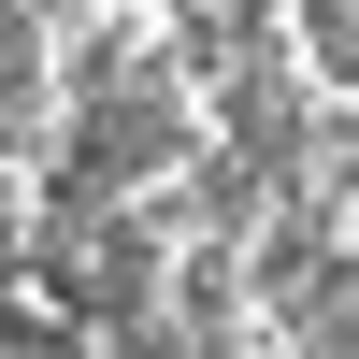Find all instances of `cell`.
<instances>
[{"instance_id":"cell-2","label":"cell","mask_w":359,"mask_h":359,"mask_svg":"<svg viewBox=\"0 0 359 359\" xmlns=\"http://www.w3.org/2000/svg\"><path fill=\"white\" fill-rule=\"evenodd\" d=\"M287 201H316L331 230H359V101L302 115V158H287Z\"/></svg>"},{"instance_id":"cell-1","label":"cell","mask_w":359,"mask_h":359,"mask_svg":"<svg viewBox=\"0 0 359 359\" xmlns=\"http://www.w3.org/2000/svg\"><path fill=\"white\" fill-rule=\"evenodd\" d=\"M273 72L302 115L359 101V0H273Z\"/></svg>"}]
</instances>
